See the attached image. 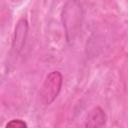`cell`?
<instances>
[{
  "label": "cell",
  "instance_id": "obj_5",
  "mask_svg": "<svg viewBox=\"0 0 128 128\" xmlns=\"http://www.w3.org/2000/svg\"><path fill=\"white\" fill-rule=\"evenodd\" d=\"M6 127H11V128H26L27 124L21 120V119H12L6 124Z\"/></svg>",
  "mask_w": 128,
  "mask_h": 128
},
{
  "label": "cell",
  "instance_id": "obj_4",
  "mask_svg": "<svg viewBox=\"0 0 128 128\" xmlns=\"http://www.w3.org/2000/svg\"><path fill=\"white\" fill-rule=\"evenodd\" d=\"M107 122V115L100 106L93 107L84 120L85 127H102Z\"/></svg>",
  "mask_w": 128,
  "mask_h": 128
},
{
  "label": "cell",
  "instance_id": "obj_2",
  "mask_svg": "<svg viewBox=\"0 0 128 128\" xmlns=\"http://www.w3.org/2000/svg\"><path fill=\"white\" fill-rule=\"evenodd\" d=\"M63 85V76L57 71H51L44 79L40 88V101L43 105L52 104L58 97Z\"/></svg>",
  "mask_w": 128,
  "mask_h": 128
},
{
  "label": "cell",
  "instance_id": "obj_3",
  "mask_svg": "<svg viewBox=\"0 0 128 128\" xmlns=\"http://www.w3.org/2000/svg\"><path fill=\"white\" fill-rule=\"evenodd\" d=\"M28 21L25 18H21L16 24L12 42V49L16 54H20L25 47L28 36Z\"/></svg>",
  "mask_w": 128,
  "mask_h": 128
},
{
  "label": "cell",
  "instance_id": "obj_1",
  "mask_svg": "<svg viewBox=\"0 0 128 128\" xmlns=\"http://www.w3.org/2000/svg\"><path fill=\"white\" fill-rule=\"evenodd\" d=\"M84 11L79 0H67L62 8L61 21L65 31L66 41L71 44L81 31Z\"/></svg>",
  "mask_w": 128,
  "mask_h": 128
}]
</instances>
